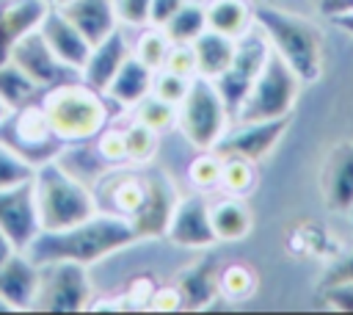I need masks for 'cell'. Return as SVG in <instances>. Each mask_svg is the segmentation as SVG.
<instances>
[{
  "mask_svg": "<svg viewBox=\"0 0 353 315\" xmlns=\"http://www.w3.org/2000/svg\"><path fill=\"white\" fill-rule=\"evenodd\" d=\"M138 232L132 227V221L127 216L110 213V210H99L97 216L69 227V229H58V232H39L30 246L25 249V254L36 262H55V260H72L80 265H94L132 243H138Z\"/></svg>",
  "mask_w": 353,
  "mask_h": 315,
  "instance_id": "6da1fadb",
  "label": "cell"
},
{
  "mask_svg": "<svg viewBox=\"0 0 353 315\" xmlns=\"http://www.w3.org/2000/svg\"><path fill=\"white\" fill-rule=\"evenodd\" d=\"M254 25L268 36L270 47L295 69L301 83H317L323 75V33L314 22L281 11L273 3L254 6Z\"/></svg>",
  "mask_w": 353,
  "mask_h": 315,
  "instance_id": "7a4b0ae2",
  "label": "cell"
},
{
  "mask_svg": "<svg viewBox=\"0 0 353 315\" xmlns=\"http://www.w3.org/2000/svg\"><path fill=\"white\" fill-rule=\"evenodd\" d=\"M41 111L50 130L63 141H94L110 122V102L105 94L83 80L52 86L41 97Z\"/></svg>",
  "mask_w": 353,
  "mask_h": 315,
  "instance_id": "3957f363",
  "label": "cell"
},
{
  "mask_svg": "<svg viewBox=\"0 0 353 315\" xmlns=\"http://www.w3.org/2000/svg\"><path fill=\"white\" fill-rule=\"evenodd\" d=\"M39 224L44 232L69 229L99 213V202L91 185L72 177L58 160L41 163L33 177Z\"/></svg>",
  "mask_w": 353,
  "mask_h": 315,
  "instance_id": "277c9868",
  "label": "cell"
},
{
  "mask_svg": "<svg viewBox=\"0 0 353 315\" xmlns=\"http://www.w3.org/2000/svg\"><path fill=\"white\" fill-rule=\"evenodd\" d=\"M301 91V77L295 69L270 47L256 80L251 83L245 99L240 102L232 124H251V122H270L290 116Z\"/></svg>",
  "mask_w": 353,
  "mask_h": 315,
  "instance_id": "5b68a950",
  "label": "cell"
},
{
  "mask_svg": "<svg viewBox=\"0 0 353 315\" xmlns=\"http://www.w3.org/2000/svg\"><path fill=\"white\" fill-rule=\"evenodd\" d=\"M176 127L199 152H212L226 135V130L232 127V113L210 77L196 75L190 80V88L176 108Z\"/></svg>",
  "mask_w": 353,
  "mask_h": 315,
  "instance_id": "8992f818",
  "label": "cell"
},
{
  "mask_svg": "<svg viewBox=\"0 0 353 315\" xmlns=\"http://www.w3.org/2000/svg\"><path fill=\"white\" fill-rule=\"evenodd\" d=\"M91 304L88 265L55 260L39 265V293L33 309L41 312H80Z\"/></svg>",
  "mask_w": 353,
  "mask_h": 315,
  "instance_id": "52a82bcc",
  "label": "cell"
},
{
  "mask_svg": "<svg viewBox=\"0 0 353 315\" xmlns=\"http://www.w3.org/2000/svg\"><path fill=\"white\" fill-rule=\"evenodd\" d=\"M0 141L8 144L17 155H22L36 169L41 163L55 160L61 146H63V141L50 130V124L44 119V111H41V102L17 108L0 124Z\"/></svg>",
  "mask_w": 353,
  "mask_h": 315,
  "instance_id": "ba28073f",
  "label": "cell"
},
{
  "mask_svg": "<svg viewBox=\"0 0 353 315\" xmlns=\"http://www.w3.org/2000/svg\"><path fill=\"white\" fill-rule=\"evenodd\" d=\"M268 52H270V41L254 25L243 39H237V50H234V58H232L229 69L221 77L212 80L218 86V91H221V97H223V102H226V108H229L232 116L237 113V108L245 99L251 83L256 80V75H259Z\"/></svg>",
  "mask_w": 353,
  "mask_h": 315,
  "instance_id": "9c48e42d",
  "label": "cell"
},
{
  "mask_svg": "<svg viewBox=\"0 0 353 315\" xmlns=\"http://www.w3.org/2000/svg\"><path fill=\"white\" fill-rule=\"evenodd\" d=\"M11 61L39 86V88H52L69 80H83L80 72H74L72 66H66L44 41L41 30H30L25 36H19L11 44Z\"/></svg>",
  "mask_w": 353,
  "mask_h": 315,
  "instance_id": "30bf717a",
  "label": "cell"
},
{
  "mask_svg": "<svg viewBox=\"0 0 353 315\" xmlns=\"http://www.w3.org/2000/svg\"><path fill=\"white\" fill-rule=\"evenodd\" d=\"M165 238L182 249H210L218 243V235L210 221V202L201 191L176 199L165 227Z\"/></svg>",
  "mask_w": 353,
  "mask_h": 315,
  "instance_id": "8fae6325",
  "label": "cell"
},
{
  "mask_svg": "<svg viewBox=\"0 0 353 315\" xmlns=\"http://www.w3.org/2000/svg\"><path fill=\"white\" fill-rule=\"evenodd\" d=\"M287 127H290V116L270 119V122L232 124L212 152H218L221 158H243V160L256 163L273 152V146L281 141Z\"/></svg>",
  "mask_w": 353,
  "mask_h": 315,
  "instance_id": "7c38bea8",
  "label": "cell"
},
{
  "mask_svg": "<svg viewBox=\"0 0 353 315\" xmlns=\"http://www.w3.org/2000/svg\"><path fill=\"white\" fill-rule=\"evenodd\" d=\"M0 232H6L19 251H25L41 232L33 180L14 188H0Z\"/></svg>",
  "mask_w": 353,
  "mask_h": 315,
  "instance_id": "4fadbf2b",
  "label": "cell"
},
{
  "mask_svg": "<svg viewBox=\"0 0 353 315\" xmlns=\"http://www.w3.org/2000/svg\"><path fill=\"white\" fill-rule=\"evenodd\" d=\"M320 196L328 213L347 216L353 210V138L328 149L320 171Z\"/></svg>",
  "mask_w": 353,
  "mask_h": 315,
  "instance_id": "5bb4252c",
  "label": "cell"
},
{
  "mask_svg": "<svg viewBox=\"0 0 353 315\" xmlns=\"http://www.w3.org/2000/svg\"><path fill=\"white\" fill-rule=\"evenodd\" d=\"M143 202L138 204V210L130 216L138 238H157V235H165V227H168V218H171V210L176 204V188L174 182L160 174V171H152L143 177Z\"/></svg>",
  "mask_w": 353,
  "mask_h": 315,
  "instance_id": "9a60e30c",
  "label": "cell"
},
{
  "mask_svg": "<svg viewBox=\"0 0 353 315\" xmlns=\"http://www.w3.org/2000/svg\"><path fill=\"white\" fill-rule=\"evenodd\" d=\"M130 55H132V39L119 25L108 39H102L99 44L91 47V55H88V61H85V66L80 72L83 83H88L91 88L105 94V88L110 86V80L116 77V72L121 69V64Z\"/></svg>",
  "mask_w": 353,
  "mask_h": 315,
  "instance_id": "2e32d148",
  "label": "cell"
},
{
  "mask_svg": "<svg viewBox=\"0 0 353 315\" xmlns=\"http://www.w3.org/2000/svg\"><path fill=\"white\" fill-rule=\"evenodd\" d=\"M221 271H223V265L218 262L215 254H204L188 271H182V276L176 279V290L182 296V309H207L215 301H221L223 298Z\"/></svg>",
  "mask_w": 353,
  "mask_h": 315,
  "instance_id": "e0dca14e",
  "label": "cell"
},
{
  "mask_svg": "<svg viewBox=\"0 0 353 315\" xmlns=\"http://www.w3.org/2000/svg\"><path fill=\"white\" fill-rule=\"evenodd\" d=\"M39 30H41L44 41L50 44V50H52L66 66H72L74 72H83V66H85V61H88V55H91V44H88V39L63 17V11H61L58 6L50 8V14L44 17V22H41Z\"/></svg>",
  "mask_w": 353,
  "mask_h": 315,
  "instance_id": "ac0fdd59",
  "label": "cell"
},
{
  "mask_svg": "<svg viewBox=\"0 0 353 315\" xmlns=\"http://www.w3.org/2000/svg\"><path fill=\"white\" fill-rule=\"evenodd\" d=\"M36 293H39V265L25 251H14L11 260L0 268V298H6L17 312V309H33Z\"/></svg>",
  "mask_w": 353,
  "mask_h": 315,
  "instance_id": "d6986e66",
  "label": "cell"
},
{
  "mask_svg": "<svg viewBox=\"0 0 353 315\" xmlns=\"http://www.w3.org/2000/svg\"><path fill=\"white\" fill-rule=\"evenodd\" d=\"M58 8L88 39L91 47L99 44L102 39H108L119 28V17H116L113 0H69V3L58 6Z\"/></svg>",
  "mask_w": 353,
  "mask_h": 315,
  "instance_id": "ffe728a7",
  "label": "cell"
},
{
  "mask_svg": "<svg viewBox=\"0 0 353 315\" xmlns=\"http://www.w3.org/2000/svg\"><path fill=\"white\" fill-rule=\"evenodd\" d=\"M152 86H154V72L143 61L130 55L110 80V86L105 88V97L119 111H132L143 97L152 94Z\"/></svg>",
  "mask_w": 353,
  "mask_h": 315,
  "instance_id": "44dd1931",
  "label": "cell"
},
{
  "mask_svg": "<svg viewBox=\"0 0 353 315\" xmlns=\"http://www.w3.org/2000/svg\"><path fill=\"white\" fill-rule=\"evenodd\" d=\"M55 160H58V163H61L72 177L83 180V182H85V185H91V188H97V185H99V182L113 171V166L99 155L97 141H94V144H91V141L63 144Z\"/></svg>",
  "mask_w": 353,
  "mask_h": 315,
  "instance_id": "7402d4cb",
  "label": "cell"
},
{
  "mask_svg": "<svg viewBox=\"0 0 353 315\" xmlns=\"http://www.w3.org/2000/svg\"><path fill=\"white\" fill-rule=\"evenodd\" d=\"M190 47H193V55H196V75L215 80L229 69V64L234 58V50H237V39H229V36L215 33V30L207 28Z\"/></svg>",
  "mask_w": 353,
  "mask_h": 315,
  "instance_id": "603a6c76",
  "label": "cell"
},
{
  "mask_svg": "<svg viewBox=\"0 0 353 315\" xmlns=\"http://www.w3.org/2000/svg\"><path fill=\"white\" fill-rule=\"evenodd\" d=\"M207 28L229 39H243L254 28V6L248 0H204Z\"/></svg>",
  "mask_w": 353,
  "mask_h": 315,
  "instance_id": "cb8c5ba5",
  "label": "cell"
},
{
  "mask_svg": "<svg viewBox=\"0 0 353 315\" xmlns=\"http://www.w3.org/2000/svg\"><path fill=\"white\" fill-rule=\"evenodd\" d=\"M210 221H212V229H215L221 243L243 240L254 224L251 210L243 202V196H232V193L210 204Z\"/></svg>",
  "mask_w": 353,
  "mask_h": 315,
  "instance_id": "d4e9b609",
  "label": "cell"
},
{
  "mask_svg": "<svg viewBox=\"0 0 353 315\" xmlns=\"http://www.w3.org/2000/svg\"><path fill=\"white\" fill-rule=\"evenodd\" d=\"M50 8V0H11L0 8V28L11 41H17L19 36L39 30Z\"/></svg>",
  "mask_w": 353,
  "mask_h": 315,
  "instance_id": "484cf974",
  "label": "cell"
},
{
  "mask_svg": "<svg viewBox=\"0 0 353 315\" xmlns=\"http://www.w3.org/2000/svg\"><path fill=\"white\" fill-rule=\"evenodd\" d=\"M0 97L17 111L25 105H36L44 97V88H39L11 58L0 64Z\"/></svg>",
  "mask_w": 353,
  "mask_h": 315,
  "instance_id": "4316f807",
  "label": "cell"
},
{
  "mask_svg": "<svg viewBox=\"0 0 353 315\" xmlns=\"http://www.w3.org/2000/svg\"><path fill=\"white\" fill-rule=\"evenodd\" d=\"M204 30H207L204 0H188V3L163 25V33L168 36L171 44H193Z\"/></svg>",
  "mask_w": 353,
  "mask_h": 315,
  "instance_id": "83f0119b",
  "label": "cell"
},
{
  "mask_svg": "<svg viewBox=\"0 0 353 315\" xmlns=\"http://www.w3.org/2000/svg\"><path fill=\"white\" fill-rule=\"evenodd\" d=\"M108 185V196H110V204L105 210L110 213H119V216H132L138 210V204L143 202V177H135V174H113L110 180H102Z\"/></svg>",
  "mask_w": 353,
  "mask_h": 315,
  "instance_id": "f1b7e54d",
  "label": "cell"
},
{
  "mask_svg": "<svg viewBox=\"0 0 353 315\" xmlns=\"http://www.w3.org/2000/svg\"><path fill=\"white\" fill-rule=\"evenodd\" d=\"M168 50H171L168 36L163 33V28H154V25L141 28V33L132 39V55L138 61H143L152 72H160L165 66Z\"/></svg>",
  "mask_w": 353,
  "mask_h": 315,
  "instance_id": "f546056e",
  "label": "cell"
},
{
  "mask_svg": "<svg viewBox=\"0 0 353 315\" xmlns=\"http://www.w3.org/2000/svg\"><path fill=\"white\" fill-rule=\"evenodd\" d=\"M130 113H132L135 122L146 124V127L154 130L157 135L168 133V130L176 124V105H171V102H165V99H160V97H154V94L143 97Z\"/></svg>",
  "mask_w": 353,
  "mask_h": 315,
  "instance_id": "4dcf8cb0",
  "label": "cell"
},
{
  "mask_svg": "<svg viewBox=\"0 0 353 315\" xmlns=\"http://www.w3.org/2000/svg\"><path fill=\"white\" fill-rule=\"evenodd\" d=\"M256 182L254 174V163L243 160V158H223V169H221V188L232 196H245L251 193Z\"/></svg>",
  "mask_w": 353,
  "mask_h": 315,
  "instance_id": "1f68e13d",
  "label": "cell"
},
{
  "mask_svg": "<svg viewBox=\"0 0 353 315\" xmlns=\"http://www.w3.org/2000/svg\"><path fill=\"white\" fill-rule=\"evenodd\" d=\"M157 133L154 130H149L146 124H141V122H130L127 127H124V141H127V160L130 163H149L152 158H154V152H157Z\"/></svg>",
  "mask_w": 353,
  "mask_h": 315,
  "instance_id": "d6a6232c",
  "label": "cell"
},
{
  "mask_svg": "<svg viewBox=\"0 0 353 315\" xmlns=\"http://www.w3.org/2000/svg\"><path fill=\"white\" fill-rule=\"evenodd\" d=\"M221 169H223V158L218 152H199L190 166H188V177L190 185L196 191H212L221 188Z\"/></svg>",
  "mask_w": 353,
  "mask_h": 315,
  "instance_id": "836d02e7",
  "label": "cell"
},
{
  "mask_svg": "<svg viewBox=\"0 0 353 315\" xmlns=\"http://www.w3.org/2000/svg\"><path fill=\"white\" fill-rule=\"evenodd\" d=\"M256 287V276L248 265H240V262H232V265H223L221 271V293L226 301H245Z\"/></svg>",
  "mask_w": 353,
  "mask_h": 315,
  "instance_id": "e575fe53",
  "label": "cell"
},
{
  "mask_svg": "<svg viewBox=\"0 0 353 315\" xmlns=\"http://www.w3.org/2000/svg\"><path fill=\"white\" fill-rule=\"evenodd\" d=\"M36 177V166L17 155L8 144L0 141V188H14Z\"/></svg>",
  "mask_w": 353,
  "mask_h": 315,
  "instance_id": "d590c367",
  "label": "cell"
},
{
  "mask_svg": "<svg viewBox=\"0 0 353 315\" xmlns=\"http://www.w3.org/2000/svg\"><path fill=\"white\" fill-rule=\"evenodd\" d=\"M188 88H190V80L188 77H179V75H174L168 69L154 72V86H152V94L154 97H160V99H165V102H171V105L179 108V102L185 99Z\"/></svg>",
  "mask_w": 353,
  "mask_h": 315,
  "instance_id": "8d00e7d4",
  "label": "cell"
},
{
  "mask_svg": "<svg viewBox=\"0 0 353 315\" xmlns=\"http://www.w3.org/2000/svg\"><path fill=\"white\" fill-rule=\"evenodd\" d=\"M97 149L99 155L110 163V166H119V163H127V141H124V127H113L108 124L97 138Z\"/></svg>",
  "mask_w": 353,
  "mask_h": 315,
  "instance_id": "74e56055",
  "label": "cell"
},
{
  "mask_svg": "<svg viewBox=\"0 0 353 315\" xmlns=\"http://www.w3.org/2000/svg\"><path fill=\"white\" fill-rule=\"evenodd\" d=\"M116 6V17H119V25L124 28H149V8H152V0H113Z\"/></svg>",
  "mask_w": 353,
  "mask_h": 315,
  "instance_id": "f35d334b",
  "label": "cell"
},
{
  "mask_svg": "<svg viewBox=\"0 0 353 315\" xmlns=\"http://www.w3.org/2000/svg\"><path fill=\"white\" fill-rule=\"evenodd\" d=\"M345 282H353V249L331 257L328 268L320 276V287H334V285H345Z\"/></svg>",
  "mask_w": 353,
  "mask_h": 315,
  "instance_id": "ab89813d",
  "label": "cell"
},
{
  "mask_svg": "<svg viewBox=\"0 0 353 315\" xmlns=\"http://www.w3.org/2000/svg\"><path fill=\"white\" fill-rule=\"evenodd\" d=\"M163 69L179 75V77L193 80V77H196V55H193V47H190V44H171Z\"/></svg>",
  "mask_w": 353,
  "mask_h": 315,
  "instance_id": "60d3db41",
  "label": "cell"
},
{
  "mask_svg": "<svg viewBox=\"0 0 353 315\" xmlns=\"http://www.w3.org/2000/svg\"><path fill=\"white\" fill-rule=\"evenodd\" d=\"M320 301H323L325 309L353 312V282L334 285V287H320Z\"/></svg>",
  "mask_w": 353,
  "mask_h": 315,
  "instance_id": "b9f144b4",
  "label": "cell"
},
{
  "mask_svg": "<svg viewBox=\"0 0 353 315\" xmlns=\"http://www.w3.org/2000/svg\"><path fill=\"white\" fill-rule=\"evenodd\" d=\"M188 0H152V8H149V25L154 28H163Z\"/></svg>",
  "mask_w": 353,
  "mask_h": 315,
  "instance_id": "7bdbcfd3",
  "label": "cell"
},
{
  "mask_svg": "<svg viewBox=\"0 0 353 315\" xmlns=\"http://www.w3.org/2000/svg\"><path fill=\"white\" fill-rule=\"evenodd\" d=\"M309 6L320 14V17H325V19H339V17H347V14H353V0H309Z\"/></svg>",
  "mask_w": 353,
  "mask_h": 315,
  "instance_id": "ee69618b",
  "label": "cell"
},
{
  "mask_svg": "<svg viewBox=\"0 0 353 315\" xmlns=\"http://www.w3.org/2000/svg\"><path fill=\"white\" fill-rule=\"evenodd\" d=\"M152 307H154V309H182V296H179L176 285L157 290V293L152 296Z\"/></svg>",
  "mask_w": 353,
  "mask_h": 315,
  "instance_id": "f6af8a7d",
  "label": "cell"
},
{
  "mask_svg": "<svg viewBox=\"0 0 353 315\" xmlns=\"http://www.w3.org/2000/svg\"><path fill=\"white\" fill-rule=\"evenodd\" d=\"M14 251H19V249L11 243V238H8L6 232H0V268L11 260V254H14Z\"/></svg>",
  "mask_w": 353,
  "mask_h": 315,
  "instance_id": "bcb514c9",
  "label": "cell"
},
{
  "mask_svg": "<svg viewBox=\"0 0 353 315\" xmlns=\"http://www.w3.org/2000/svg\"><path fill=\"white\" fill-rule=\"evenodd\" d=\"M11 44H14V41H11V39L3 33V28H0V64H6V61L11 58Z\"/></svg>",
  "mask_w": 353,
  "mask_h": 315,
  "instance_id": "7dc6e473",
  "label": "cell"
},
{
  "mask_svg": "<svg viewBox=\"0 0 353 315\" xmlns=\"http://www.w3.org/2000/svg\"><path fill=\"white\" fill-rule=\"evenodd\" d=\"M336 25L353 36V14H347V17H339V19H336Z\"/></svg>",
  "mask_w": 353,
  "mask_h": 315,
  "instance_id": "c3c4849f",
  "label": "cell"
},
{
  "mask_svg": "<svg viewBox=\"0 0 353 315\" xmlns=\"http://www.w3.org/2000/svg\"><path fill=\"white\" fill-rule=\"evenodd\" d=\"M11 113H14V108H11V105H8V102L0 97V124H3V122H6Z\"/></svg>",
  "mask_w": 353,
  "mask_h": 315,
  "instance_id": "681fc988",
  "label": "cell"
},
{
  "mask_svg": "<svg viewBox=\"0 0 353 315\" xmlns=\"http://www.w3.org/2000/svg\"><path fill=\"white\" fill-rule=\"evenodd\" d=\"M0 312H14V307H11L6 298H0Z\"/></svg>",
  "mask_w": 353,
  "mask_h": 315,
  "instance_id": "f907efd6",
  "label": "cell"
},
{
  "mask_svg": "<svg viewBox=\"0 0 353 315\" xmlns=\"http://www.w3.org/2000/svg\"><path fill=\"white\" fill-rule=\"evenodd\" d=\"M63 3H69V0H52V6H63Z\"/></svg>",
  "mask_w": 353,
  "mask_h": 315,
  "instance_id": "816d5d0a",
  "label": "cell"
},
{
  "mask_svg": "<svg viewBox=\"0 0 353 315\" xmlns=\"http://www.w3.org/2000/svg\"><path fill=\"white\" fill-rule=\"evenodd\" d=\"M347 216H350V224H353V210H350V213H347Z\"/></svg>",
  "mask_w": 353,
  "mask_h": 315,
  "instance_id": "f5cc1de1",
  "label": "cell"
},
{
  "mask_svg": "<svg viewBox=\"0 0 353 315\" xmlns=\"http://www.w3.org/2000/svg\"><path fill=\"white\" fill-rule=\"evenodd\" d=\"M259 3H265V0H259ZM268 3H273V0H268Z\"/></svg>",
  "mask_w": 353,
  "mask_h": 315,
  "instance_id": "db71d44e",
  "label": "cell"
},
{
  "mask_svg": "<svg viewBox=\"0 0 353 315\" xmlns=\"http://www.w3.org/2000/svg\"><path fill=\"white\" fill-rule=\"evenodd\" d=\"M50 3H52V0H50Z\"/></svg>",
  "mask_w": 353,
  "mask_h": 315,
  "instance_id": "11a10c76",
  "label": "cell"
}]
</instances>
